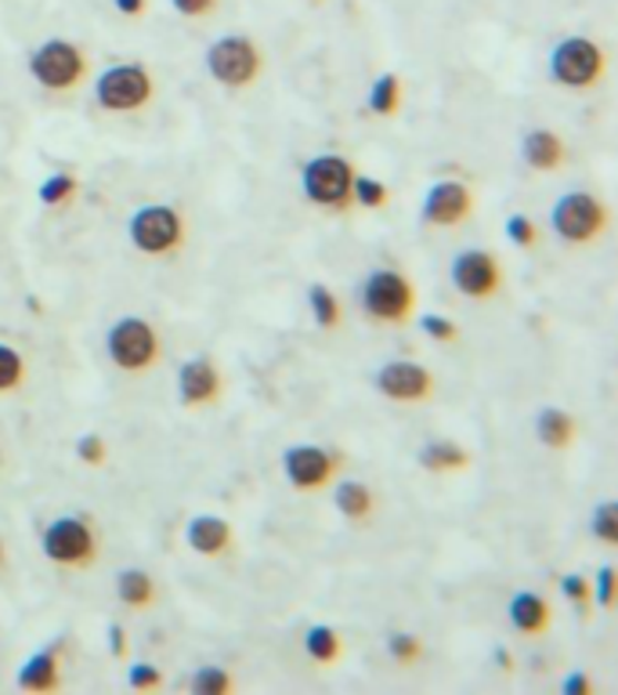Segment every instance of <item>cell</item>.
<instances>
[{
	"instance_id": "1",
	"label": "cell",
	"mask_w": 618,
	"mask_h": 695,
	"mask_svg": "<svg viewBox=\"0 0 618 695\" xmlns=\"http://www.w3.org/2000/svg\"><path fill=\"white\" fill-rule=\"evenodd\" d=\"M105 356L120 374L142 377L163 362V337L156 326L142 316H120L105 330Z\"/></svg>"
},
{
	"instance_id": "2",
	"label": "cell",
	"mask_w": 618,
	"mask_h": 695,
	"mask_svg": "<svg viewBox=\"0 0 618 695\" xmlns=\"http://www.w3.org/2000/svg\"><path fill=\"white\" fill-rule=\"evenodd\" d=\"M359 308L377 326H405L416 316V286L398 268H373L359 283Z\"/></svg>"
},
{
	"instance_id": "3",
	"label": "cell",
	"mask_w": 618,
	"mask_h": 695,
	"mask_svg": "<svg viewBox=\"0 0 618 695\" xmlns=\"http://www.w3.org/2000/svg\"><path fill=\"white\" fill-rule=\"evenodd\" d=\"M127 239L145 257H174L188 243V222L174 203H142L127 222Z\"/></svg>"
},
{
	"instance_id": "4",
	"label": "cell",
	"mask_w": 618,
	"mask_h": 695,
	"mask_svg": "<svg viewBox=\"0 0 618 695\" xmlns=\"http://www.w3.org/2000/svg\"><path fill=\"white\" fill-rule=\"evenodd\" d=\"M40 551L59 569H87L102 551V536L87 514H59L40 533Z\"/></svg>"
},
{
	"instance_id": "5",
	"label": "cell",
	"mask_w": 618,
	"mask_h": 695,
	"mask_svg": "<svg viewBox=\"0 0 618 695\" xmlns=\"http://www.w3.org/2000/svg\"><path fill=\"white\" fill-rule=\"evenodd\" d=\"M354 163L340 153H319L300 167V193L319 211H351Z\"/></svg>"
},
{
	"instance_id": "6",
	"label": "cell",
	"mask_w": 618,
	"mask_h": 695,
	"mask_svg": "<svg viewBox=\"0 0 618 695\" xmlns=\"http://www.w3.org/2000/svg\"><path fill=\"white\" fill-rule=\"evenodd\" d=\"M260 70H265V54H260V48L243 33L217 37L214 44L206 48V73L228 91L254 88Z\"/></svg>"
},
{
	"instance_id": "7",
	"label": "cell",
	"mask_w": 618,
	"mask_h": 695,
	"mask_svg": "<svg viewBox=\"0 0 618 695\" xmlns=\"http://www.w3.org/2000/svg\"><path fill=\"white\" fill-rule=\"evenodd\" d=\"M611 214L604 207V200L594 193H583V188H571V193L557 196L554 211H549V225L565 243L571 247H589L597 243L604 232H608Z\"/></svg>"
},
{
	"instance_id": "8",
	"label": "cell",
	"mask_w": 618,
	"mask_h": 695,
	"mask_svg": "<svg viewBox=\"0 0 618 695\" xmlns=\"http://www.w3.org/2000/svg\"><path fill=\"white\" fill-rule=\"evenodd\" d=\"M156 99V76L142 62H116L94 84V102L105 113H142Z\"/></svg>"
},
{
	"instance_id": "9",
	"label": "cell",
	"mask_w": 618,
	"mask_h": 695,
	"mask_svg": "<svg viewBox=\"0 0 618 695\" xmlns=\"http://www.w3.org/2000/svg\"><path fill=\"white\" fill-rule=\"evenodd\" d=\"M608 59H604L600 44L589 37H565L549 51V80L568 91H589L600 84Z\"/></svg>"
},
{
	"instance_id": "10",
	"label": "cell",
	"mask_w": 618,
	"mask_h": 695,
	"mask_svg": "<svg viewBox=\"0 0 618 695\" xmlns=\"http://www.w3.org/2000/svg\"><path fill=\"white\" fill-rule=\"evenodd\" d=\"M30 76L51 94L76 91L87 80V54L69 40H44L30 54Z\"/></svg>"
},
{
	"instance_id": "11",
	"label": "cell",
	"mask_w": 618,
	"mask_h": 695,
	"mask_svg": "<svg viewBox=\"0 0 618 695\" xmlns=\"http://www.w3.org/2000/svg\"><path fill=\"white\" fill-rule=\"evenodd\" d=\"M340 468H343V457L326 446L300 442L282 453V474L297 493H322V489L337 482Z\"/></svg>"
},
{
	"instance_id": "12",
	"label": "cell",
	"mask_w": 618,
	"mask_h": 695,
	"mask_svg": "<svg viewBox=\"0 0 618 695\" xmlns=\"http://www.w3.org/2000/svg\"><path fill=\"white\" fill-rule=\"evenodd\" d=\"M449 283L471 301H492L503 290V265L492 251H460L449 262Z\"/></svg>"
},
{
	"instance_id": "13",
	"label": "cell",
	"mask_w": 618,
	"mask_h": 695,
	"mask_svg": "<svg viewBox=\"0 0 618 695\" xmlns=\"http://www.w3.org/2000/svg\"><path fill=\"white\" fill-rule=\"evenodd\" d=\"M474 188L466 182H456V178H445V182H434L428 188V196L420 203V222L428 228H452V225H463L466 217L474 214Z\"/></svg>"
},
{
	"instance_id": "14",
	"label": "cell",
	"mask_w": 618,
	"mask_h": 695,
	"mask_svg": "<svg viewBox=\"0 0 618 695\" xmlns=\"http://www.w3.org/2000/svg\"><path fill=\"white\" fill-rule=\"evenodd\" d=\"M377 391L391 402L420 406L434 395V374L428 370V366L409 362V359L383 362L377 370Z\"/></svg>"
},
{
	"instance_id": "15",
	"label": "cell",
	"mask_w": 618,
	"mask_h": 695,
	"mask_svg": "<svg viewBox=\"0 0 618 695\" xmlns=\"http://www.w3.org/2000/svg\"><path fill=\"white\" fill-rule=\"evenodd\" d=\"M225 391V377H222V366L214 359H188L182 370H177V402L185 406V410H206V406H214L222 399Z\"/></svg>"
},
{
	"instance_id": "16",
	"label": "cell",
	"mask_w": 618,
	"mask_h": 695,
	"mask_svg": "<svg viewBox=\"0 0 618 695\" xmlns=\"http://www.w3.org/2000/svg\"><path fill=\"white\" fill-rule=\"evenodd\" d=\"M185 543L199 558H225L231 543H236V533H231V522L222 514H192L185 525Z\"/></svg>"
},
{
	"instance_id": "17",
	"label": "cell",
	"mask_w": 618,
	"mask_h": 695,
	"mask_svg": "<svg viewBox=\"0 0 618 695\" xmlns=\"http://www.w3.org/2000/svg\"><path fill=\"white\" fill-rule=\"evenodd\" d=\"M521 156H525V163L532 171L554 174V171H560L568 163V145H565V139H560L557 131L535 127V131L525 134V139H521Z\"/></svg>"
},
{
	"instance_id": "18",
	"label": "cell",
	"mask_w": 618,
	"mask_h": 695,
	"mask_svg": "<svg viewBox=\"0 0 618 695\" xmlns=\"http://www.w3.org/2000/svg\"><path fill=\"white\" fill-rule=\"evenodd\" d=\"M506 620H511V626H514L517 634L543 637L549 631V623H554V609H549V602H546L543 594L517 591L511 597V605H506Z\"/></svg>"
},
{
	"instance_id": "19",
	"label": "cell",
	"mask_w": 618,
	"mask_h": 695,
	"mask_svg": "<svg viewBox=\"0 0 618 695\" xmlns=\"http://www.w3.org/2000/svg\"><path fill=\"white\" fill-rule=\"evenodd\" d=\"M16 685H19L22 692H37V695H48V692L59 688V685H62V663H59V652H54V648H40V652H33V656L19 666Z\"/></svg>"
},
{
	"instance_id": "20",
	"label": "cell",
	"mask_w": 618,
	"mask_h": 695,
	"mask_svg": "<svg viewBox=\"0 0 618 695\" xmlns=\"http://www.w3.org/2000/svg\"><path fill=\"white\" fill-rule=\"evenodd\" d=\"M333 508H337L340 518H348V522L365 525L377 511V497L365 482L343 479V482H333Z\"/></svg>"
},
{
	"instance_id": "21",
	"label": "cell",
	"mask_w": 618,
	"mask_h": 695,
	"mask_svg": "<svg viewBox=\"0 0 618 695\" xmlns=\"http://www.w3.org/2000/svg\"><path fill=\"white\" fill-rule=\"evenodd\" d=\"M116 597H120L123 609L148 612L159 602V587H156V580L148 576L145 569H123L116 576Z\"/></svg>"
},
{
	"instance_id": "22",
	"label": "cell",
	"mask_w": 618,
	"mask_h": 695,
	"mask_svg": "<svg viewBox=\"0 0 618 695\" xmlns=\"http://www.w3.org/2000/svg\"><path fill=\"white\" fill-rule=\"evenodd\" d=\"M416 463L423 471H431V474H449V471H466V468H471V453H466V449L460 442H452V439H431V442L420 446Z\"/></svg>"
},
{
	"instance_id": "23",
	"label": "cell",
	"mask_w": 618,
	"mask_h": 695,
	"mask_svg": "<svg viewBox=\"0 0 618 695\" xmlns=\"http://www.w3.org/2000/svg\"><path fill=\"white\" fill-rule=\"evenodd\" d=\"M535 439L546 449H568L575 442V417L560 410V406H543L535 413Z\"/></svg>"
},
{
	"instance_id": "24",
	"label": "cell",
	"mask_w": 618,
	"mask_h": 695,
	"mask_svg": "<svg viewBox=\"0 0 618 695\" xmlns=\"http://www.w3.org/2000/svg\"><path fill=\"white\" fill-rule=\"evenodd\" d=\"M365 109L373 116H383V120L398 116V109H402V80H398L394 73H380L373 80V88H369Z\"/></svg>"
},
{
	"instance_id": "25",
	"label": "cell",
	"mask_w": 618,
	"mask_h": 695,
	"mask_svg": "<svg viewBox=\"0 0 618 695\" xmlns=\"http://www.w3.org/2000/svg\"><path fill=\"white\" fill-rule=\"evenodd\" d=\"M305 652H308V660L311 663H319V666H333L340 660V634L333 631L329 623H315L305 631Z\"/></svg>"
},
{
	"instance_id": "26",
	"label": "cell",
	"mask_w": 618,
	"mask_h": 695,
	"mask_svg": "<svg viewBox=\"0 0 618 695\" xmlns=\"http://www.w3.org/2000/svg\"><path fill=\"white\" fill-rule=\"evenodd\" d=\"M76 196H80V178H76V174H65V171L48 174V178L40 182V188H37V200L44 203V207H51V211L69 207Z\"/></svg>"
},
{
	"instance_id": "27",
	"label": "cell",
	"mask_w": 618,
	"mask_h": 695,
	"mask_svg": "<svg viewBox=\"0 0 618 695\" xmlns=\"http://www.w3.org/2000/svg\"><path fill=\"white\" fill-rule=\"evenodd\" d=\"M308 305H311V319L319 330H337L343 323V308H340V297L329 290L322 283H311L308 286Z\"/></svg>"
},
{
	"instance_id": "28",
	"label": "cell",
	"mask_w": 618,
	"mask_h": 695,
	"mask_svg": "<svg viewBox=\"0 0 618 695\" xmlns=\"http://www.w3.org/2000/svg\"><path fill=\"white\" fill-rule=\"evenodd\" d=\"M391 200V188L383 185L373 174H359L354 171V182H351V207H365V211H380L388 207Z\"/></svg>"
},
{
	"instance_id": "29",
	"label": "cell",
	"mask_w": 618,
	"mask_h": 695,
	"mask_svg": "<svg viewBox=\"0 0 618 695\" xmlns=\"http://www.w3.org/2000/svg\"><path fill=\"white\" fill-rule=\"evenodd\" d=\"M25 385V359L19 348L0 340V395H11Z\"/></svg>"
},
{
	"instance_id": "30",
	"label": "cell",
	"mask_w": 618,
	"mask_h": 695,
	"mask_svg": "<svg viewBox=\"0 0 618 695\" xmlns=\"http://www.w3.org/2000/svg\"><path fill=\"white\" fill-rule=\"evenodd\" d=\"M231 685H236V681H231L225 666H199V671L188 677V688L196 695H228Z\"/></svg>"
},
{
	"instance_id": "31",
	"label": "cell",
	"mask_w": 618,
	"mask_h": 695,
	"mask_svg": "<svg viewBox=\"0 0 618 695\" xmlns=\"http://www.w3.org/2000/svg\"><path fill=\"white\" fill-rule=\"evenodd\" d=\"M589 533H594V540L615 548V543H618V503L615 500L597 503L594 514H589Z\"/></svg>"
},
{
	"instance_id": "32",
	"label": "cell",
	"mask_w": 618,
	"mask_h": 695,
	"mask_svg": "<svg viewBox=\"0 0 618 695\" xmlns=\"http://www.w3.org/2000/svg\"><path fill=\"white\" fill-rule=\"evenodd\" d=\"M388 656L398 663V666H412V663H420L423 660V642L416 634H405V631H398L388 637Z\"/></svg>"
},
{
	"instance_id": "33",
	"label": "cell",
	"mask_w": 618,
	"mask_h": 695,
	"mask_svg": "<svg viewBox=\"0 0 618 695\" xmlns=\"http://www.w3.org/2000/svg\"><path fill=\"white\" fill-rule=\"evenodd\" d=\"M560 594H565L579 612H589V605H594V583H589L586 576H579V572L560 576Z\"/></svg>"
},
{
	"instance_id": "34",
	"label": "cell",
	"mask_w": 618,
	"mask_h": 695,
	"mask_svg": "<svg viewBox=\"0 0 618 695\" xmlns=\"http://www.w3.org/2000/svg\"><path fill=\"white\" fill-rule=\"evenodd\" d=\"M503 228H506V236H511V243H517L521 251H532L535 243H539V228H535L528 214H511Z\"/></svg>"
},
{
	"instance_id": "35",
	"label": "cell",
	"mask_w": 618,
	"mask_h": 695,
	"mask_svg": "<svg viewBox=\"0 0 618 695\" xmlns=\"http://www.w3.org/2000/svg\"><path fill=\"white\" fill-rule=\"evenodd\" d=\"M420 330L428 334L431 340H437V345H452V340L460 337L456 323L445 319V316H437V311H423V316H420Z\"/></svg>"
},
{
	"instance_id": "36",
	"label": "cell",
	"mask_w": 618,
	"mask_h": 695,
	"mask_svg": "<svg viewBox=\"0 0 618 695\" xmlns=\"http://www.w3.org/2000/svg\"><path fill=\"white\" fill-rule=\"evenodd\" d=\"M127 685L134 692H159L163 688V674H159V666L153 663H131V671H127Z\"/></svg>"
},
{
	"instance_id": "37",
	"label": "cell",
	"mask_w": 618,
	"mask_h": 695,
	"mask_svg": "<svg viewBox=\"0 0 618 695\" xmlns=\"http://www.w3.org/2000/svg\"><path fill=\"white\" fill-rule=\"evenodd\" d=\"M105 457H109V449L102 442V435L87 431V435H80L76 439V460L80 463H87V468H102Z\"/></svg>"
},
{
	"instance_id": "38",
	"label": "cell",
	"mask_w": 618,
	"mask_h": 695,
	"mask_svg": "<svg viewBox=\"0 0 618 695\" xmlns=\"http://www.w3.org/2000/svg\"><path fill=\"white\" fill-rule=\"evenodd\" d=\"M589 583H594V605L611 609L615 605V565H600V572Z\"/></svg>"
},
{
	"instance_id": "39",
	"label": "cell",
	"mask_w": 618,
	"mask_h": 695,
	"mask_svg": "<svg viewBox=\"0 0 618 695\" xmlns=\"http://www.w3.org/2000/svg\"><path fill=\"white\" fill-rule=\"evenodd\" d=\"M171 4L177 16H185V19H206L217 8V0H171Z\"/></svg>"
},
{
	"instance_id": "40",
	"label": "cell",
	"mask_w": 618,
	"mask_h": 695,
	"mask_svg": "<svg viewBox=\"0 0 618 695\" xmlns=\"http://www.w3.org/2000/svg\"><path fill=\"white\" fill-rule=\"evenodd\" d=\"M560 692L565 695H594V681H589L583 671H571L565 681H560Z\"/></svg>"
},
{
	"instance_id": "41",
	"label": "cell",
	"mask_w": 618,
	"mask_h": 695,
	"mask_svg": "<svg viewBox=\"0 0 618 695\" xmlns=\"http://www.w3.org/2000/svg\"><path fill=\"white\" fill-rule=\"evenodd\" d=\"M109 652H113V660H127V631H123L120 623H109Z\"/></svg>"
},
{
	"instance_id": "42",
	"label": "cell",
	"mask_w": 618,
	"mask_h": 695,
	"mask_svg": "<svg viewBox=\"0 0 618 695\" xmlns=\"http://www.w3.org/2000/svg\"><path fill=\"white\" fill-rule=\"evenodd\" d=\"M113 4H116L120 16H131V19H137V16H145L148 0H113Z\"/></svg>"
},
{
	"instance_id": "43",
	"label": "cell",
	"mask_w": 618,
	"mask_h": 695,
	"mask_svg": "<svg viewBox=\"0 0 618 695\" xmlns=\"http://www.w3.org/2000/svg\"><path fill=\"white\" fill-rule=\"evenodd\" d=\"M492 660H496L499 671H506V674L514 671V656H511V652H506V648H496V652H492Z\"/></svg>"
},
{
	"instance_id": "44",
	"label": "cell",
	"mask_w": 618,
	"mask_h": 695,
	"mask_svg": "<svg viewBox=\"0 0 618 695\" xmlns=\"http://www.w3.org/2000/svg\"><path fill=\"white\" fill-rule=\"evenodd\" d=\"M0 569H4V540H0Z\"/></svg>"
}]
</instances>
